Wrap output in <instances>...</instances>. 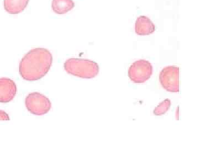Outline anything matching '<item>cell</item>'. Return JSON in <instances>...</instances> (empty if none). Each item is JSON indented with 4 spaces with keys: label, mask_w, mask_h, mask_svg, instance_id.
Here are the masks:
<instances>
[{
    "label": "cell",
    "mask_w": 199,
    "mask_h": 149,
    "mask_svg": "<svg viewBox=\"0 0 199 149\" xmlns=\"http://www.w3.org/2000/svg\"><path fill=\"white\" fill-rule=\"evenodd\" d=\"M53 62L52 53L45 48H34L24 55L19 65V72L25 80H40L48 72Z\"/></svg>",
    "instance_id": "1"
},
{
    "label": "cell",
    "mask_w": 199,
    "mask_h": 149,
    "mask_svg": "<svg viewBox=\"0 0 199 149\" xmlns=\"http://www.w3.org/2000/svg\"><path fill=\"white\" fill-rule=\"evenodd\" d=\"M66 72L72 76L82 78H92L99 72V66L96 62L91 60L70 58L64 64Z\"/></svg>",
    "instance_id": "2"
},
{
    "label": "cell",
    "mask_w": 199,
    "mask_h": 149,
    "mask_svg": "<svg viewBox=\"0 0 199 149\" xmlns=\"http://www.w3.org/2000/svg\"><path fill=\"white\" fill-rule=\"evenodd\" d=\"M25 105L30 113L42 115L50 110L52 103L46 96L39 92L28 94L25 99Z\"/></svg>",
    "instance_id": "3"
},
{
    "label": "cell",
    "mask_w": 199,
    "mask_h": 149,
    "mask_svg": "<svg viewBox=\"0 0 199 149\" xmlns=\"http://www.w3.org/2000/svg\"><path fill=\"white\" fill-rule=\"evenodd\" d=\"M128 73L130 80L134 83H144L152 75L153 66L147 60H139L129 67Z\"/></svg>",
    "instance_id": "4"
},
{
    "label": "cell",
    "mask_w": 199,
    "mask_h": 149,
    "mask_svg": "<svg viewBox=\"0 0 199 149\" xmlns=\"http://www.w3.org/2000/svg\"><path fill=\"white\" fill-rule=\"evenodd\" d=\"M179 67L169 66L163 68L159 75V81L163 89L170 92H179Z\"/></svg>",
    "instance_id": "5"
},
{
    "label": "cell",
    "mask_w": 199,
    "mask_h": 149,
    "mask_svg": "<svg viewBox=\"0 0 199 149\" xmlns=\"http://www.w3.org/2000/svg\"><path fill=\"white\" fill-rule=\"evenodd\" d=\"M17 92L15 82L9 78H0V102L8 103L13 100Z\"/></svg>",
    "instance_id": "6"
},
{
    "label": "cell",
    "mask_w": 199,
    "mask_h": 149,
    "mask_svg": "<svg viewBox=\"0 0 199 149\" xmlns=\"http://www.w3.org/2000/svg\"><path fill=\"white\" fill-rule=\"evenodd\" d=\"M155 25L148 17L141 16L137 19L135 32L139 36H148L155 31Z\"/></svg>",
    "instance_id": "7"
},
{
    "label": "cell",
    "mask_w": 199,
    "mask_h": 149,
    "mask_svg": "<svg viewBox=\"0 0 199 149\" xmlns=\"http://www.w3.org/2000/svg\"><path fill=\"white\" fill-rule=\"evenodd\" d=\"M29 1L30 0H3V7L7 13L17 14L24 11Z\"/></svg>",
    "instance_id": "8"
},
{
    "label": "cell",
    "mask_w": 199,
    "mask_h": 149,
    "mask_svg": "<svg viewBox=\"0 0 199 149\" xmlns=\"http://www.w3.org/2000/svg\"><path fill=\"white\" fill-rule=\"evenodd\" d=\"M75 7L72 0H52V9L56 14H64L72 10Z\"/></svg>",
    "instance_id": "9"
},
{
    "label": "cell",
    "mask_w": 199,
    "mask_h": 149,
    "mask_svg": "<svg viewBox=\"0 0 199 149\" xmlns=\"http://www.w3.org/2000/svg\"><path fill=\"white\" fill-rule=\"evenodd\" d=\"M171 106V101L169 99H166L161 102L153 111L156 115H162L165 113Z\"/></svg>",
    "instance_id": "10"
},
{
    "label": "cell",
    "mask_w": 199,
    "mask_h": 149,
    "mask_svg": "<svg viewBox=\"0 0 199 149\" xmlns=\"http://www.w3.org/2000/svg\"><path fill=\"white\" fill-rule=\"evenodd\" d=\"M10 118L5 111L0 110V120H10Z\"/></svg>",
    "instance_id": "11"
}]
</instances>
